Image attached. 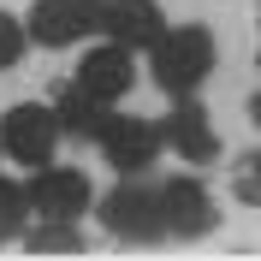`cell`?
Instances as JSON below:
<instances>
[{
    "mask_svg": "<svg viewBox=\"0 0 261 261\" xmlns=\"http://www.w3.org/2000/svg\"><path fill=\"white\" fill-rule=\"evenodd\" d=\"M0 154H6V148H0Z\"/></svg>",
    "mask_w": 261,
    "mask_h": 261,
    "instance_id": "obj_17",
    "label": "cell"
},
{
    "mask_svg": "<svg viewBox=\"0 0 261 261\" xmlns=\"http://www.w3.org/2000/svg\"><path fill=\"white\" fill-rule=\"evenodd\" d=\"M54 113H60V125L71 130V137H95V143H101V130L113 125L107 101H101V95H89V89H77V83L60 95V107H54Z\"/></svg>",
    "mask_w": 261,
    "mask_h": 261,
    "instance_id": "obj_11",
    "label": "cell"
},
{
    "mask_svg": "<svg viewBox=\"0 0 261 261\" xmlns=\"http://www.w3.org/2000/svg\"><path fill=\"white\" fill-rule=\"evenodd\" d=\"M231 196L249 202V208H261V148H249V154L231 161Z\"/></svg>",
    "mask_w": 261,
    "mask_h": 261,
    "instance_id": "obj_12",
    "label": "cell"
},
{
    "mask_svg": "<svg viewBox=\"0 0 261 261\" xmlns=\"http://www.w3.org/2000/svg\"><path fill=\"white\" fill-rule=\"evenodd\" d=\"M148 71H154V83H161L166 95H196L202 89V77L214 71V36L202 30V24H178V30H166L154 48H148Z\"/></svg>",
    "mask_w": 261,
    "mask_h": 261,
    "instance_id": "obj_1",
    "label": "cell"
},
{
    "mask_svg": "<svg viewBox=\"0 0 261 261\" xmlns=\"http://www.w3.org/2000/svg\"><path fill=\"white\" fill-rule=\"evenodd\" d=\"M24 244L30 249H83V231H77V220H42Z\"/></svg>",
    "mask_w": 261,
    "mask_h": 261,
    "instance_id": "obj_14",
    "label": "cell"
},
{
    "mask_svg": "<svg viewBox=\"0 0 261 261\" xmlns=\"http://www.w3.org/2000/svg\"><path fill=\"white\" fill-rule=\"evenodd\" d=\"M101 12H107V0H36L24 24H30V42H42V48H71L101 30Z\"/></svg>",
    "mask_w": 261,
    "mask_h": 261,
    "instance_id": "obj_4",
    "label": "cell"
},
{
    "mask_svg": "<svg viewBox=\"0 0 261 261\" xmlns=\"http://www.w3.org/2000/svg\"><path fill=\"white\" fill-rule=\"evenodd\" d=\"M161 220H166V238H208L220 226L214 196L202 190V178H166L161 184Z\"/></svg>",
    "mask_w": 261,
    "mask_h": 261,
    "instance_id": "obj_6",
    "label": "cell"
},
{
    "mask_svg": "<svg viewBox=\"0 0 261 261\" xmlns=\"http://www.w3.org/2000/svg\"><path fill=\"white\" fill-rule=\"evenodd\" d=\"M161 130L154 125H143V119H125V113H113V125L101 130V154H107V166L113 172H125V178H137V172H148L154 166V154H161Z\"/></svg>",
    "mask_w": 261,
    "mask_h": 261,
    "instance_id": "obj_7",
    "label": "cell"
},
{
    "mask_svg": "<svg viewBox=\"0 0 261 261\" xmlns=\"http://www.w3.org/2000/svg\"><path fill=\"white\" fill-rule=\"evenodd\" d=\"M101 36H107V42H125V48H154L166 36V18H161L154 0H107Z\"/></svg>",
    "mask_w": 261,
    "mask_h": 261,
    "instance_id": "obj_9",
    "label": "cell"
},
{
    "mask_svg": "<svg viewBox=\"0 0 261 261\" xmlns=\"http://www.w3.org/2000/svg\"><path fill=\"white\" fill-rule=\"evenodd\" d=\"M161 137H166V148H172L184 166H208L214 154H220V137H214L208 113H202V107H190V95H184V107L161 125Z\"/></svg>",
    "mask_w": 261,
    "mask_h": 261,
    "instance_id": "obj_10",
    "label": "cell"
},
{
    "mask_svg": "<svg viewBox=\"0 0 261 261\" xmlns=\"http://www.w3.org/2000/svg\"><path fill=\"white\" fill-rule=\"evenodd\" d=\"M30 48V24H18L12 12H0V71H12Z\"/></svg>",
    "mask_w": 261,
    "mask_h": 261,
    "instance_id": "obj_15",
    "label": "cell"
},
{
    "mask_svg": "<svg viewBox=\"0 0 261 261\" xmlns=\"http://www.w3.org/2000/svg\"><path fill=\"white\" fill-rule=\"evenodd\" d=\"M130 83H137V60H130L125 42H107V48H89L77 65V89H89V95H101L107 107H113L119 95H130Z\"/></svg>",
    "mask_w": 261,
    "mask_h": 261,
    "instance_id": "obj_8",
    "label": "cell"
},
{
    "mask_svg": "<svg viewBox=\"0 0 261 261\" xmlns=\"http://www.w3.org/2000/svg\"><path fill=\"white\" fill-rule=\"evenodd\" d=\"M60 113L42 107V101H18L0 113V148H6V161L18 166H48L54 161V143H60Z\"/></svg>",
    "mask_w": 261,
    "mask_h": 261,
    "instance_id": "obj_3",
    "label": "cell"
},
{
    "mask_svg": "<svg viewBox=\"0 0 261 261\" xmlns=\"http://www.w3.org/2000/svg\"><path fill=\"white\" fill-rule=\"evenodd\" d=\"M101 226L113 231V238H125V244H154V238H166L161 184H143V172H137V178H125L119 190H107L101 196Z\"/></svg>",
    "mask_w": 261,
    "mask_h": 261,
    "instance_id": "obj_2",
    "label": "cell"
},
{
    "mask_svg": "<svg viewBox=\"0 0 261 261\" xmlns=\"http://www.w3.org/2000/svg\"><path fill=\"white\" fill-rule=\"evenodd\" d=\"M249 113H255V125H261V95H255V101H249Z\"/></svg>",
    "mask_w": 261,
    "mask_h": 261,
    "instance_id": "obj_16",
    "label": "cell"
},
{
    "mask_svg": "<svg viewBox=\"0 0 261 261\" xmlns=\"http://www.w3.org/2000/svg\"><path fill=\"white\" fill-rule=\"evenodd\" d=\"M24 214H30V196H24V184L0 178V244H12V238H18Z\"/></svg>",
    "mask_w": 261,
    "mask_h": 261,
    "instance_id": "obj_13",
    "label": "cell"
},
{
    "mask_svg": "<svg viewBox=\"0 0 261 261\" xmlns=\"http://www.w3.org/2000/svg\"><path fill=\"white\" fill-rule=\"evenodd\" d=\"M24 196H30V214H42V220H83L89 214V178L71 166H36Z\"/></svg>",
    "mask_w": 261,
    "mask_h": 261,
    "instance_id": "obj_5",
    "label": "cell"
}]
</instances>
